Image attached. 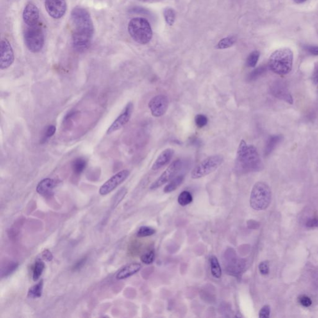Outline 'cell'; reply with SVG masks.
<instances>
[{"label": "cell", "instance_id": "6da1fadb", "mask_svg": "<svg viewBox=\"0 0 318 318\" xmlns=\"http://www.w3.org/2000/svg\"><path fill=\"white\" fill-rule=\"evenodd\" d=\"M71 20L73 46L77 51H85L89 47L94 34V23L90 13L78 6L73 9Z\"/></svg>", "mask_w": 318, "mask_h": 318}, {"label": "cell", "instance_id": "7a4b0ae2", "mask_svg": "<svg viewBox=\"0 0 318 318\" xmlns=\"http://www.w3.org/2000/svg\"><path fill=\"white\" fill-rule=\"evenodd\" d=\"M258 149L253 145H248L244 140L238 145L236 167L238 171L247 172L258 171L262 167Z\"/></svg>", "mask_w": 318, "mask_h": 318}, {"label": "cell", "instance_id": "3957f363", "mask_svg": "<svg viewBox=\"0 0 318 318\" xmlns=\"http://www.w3.org/2000/svg\"><path fill=\"white\" fill-rule=\"evenodd\" d=\"M294 54L290 49L277 50L270 56L269 67L275 74L284 76L289 74L293 67Z\"/></svg>", "mask_w": 318, "mask_h": 318}, {"label": "cell", "instance_id": "277c9868", "mask_svg": "<svg viewBox=\"0 0 318 318\" xmlns=\"http://www.w3.org/2000/svg\"><path fill=\"white\" fill-rule=\"evenodd\" d=\"M272 199V192L267 183L258 181L254 185L250 196V206L254 210H266Z\"/></svg>", "mask_w": 318, "mask_h": 318}, {"label": "cell", "instance_id": "5b68a950", "mask_svg": "<svg viewBox=\"0 0 318 318\" xmlns=\"http://www.w3.org/2000/svg\"><path fill=\"white\" fill-rule=\"evenodd\" d=\"M128 32L133 40L140 44H147L152 38L151 25L145 18H135L132 19L129 22Z\"/></svg>", "mask_w": 318, "mask_h": 318}, {"label": "cell", "instance_id": "8992f818", "mask_svg": "<svg viewBox=\"0 0 318 318\" xmlns=\"http://www.w3.org/2000/svg\"><path fill=\"white\" fill-rule=\"evenodd\" d=\"M224 162L221 155H213L204 159L191 172V178L196 180L203 178L217 170Z\"/></svg>", "mask_w": 318, "mask_h": 318}, {"label": "cell", "instance_id": "52a82bcc", "mask_svg": "<svg viewBox=\"0 0 318 318\" xmlns=\"http://www.w3.org/2000/svg\"><path fill=\"white\" fill-rule=\"evenodd\" d=\"M24 43L29 51L40 52L44 44V36L41 28L36 26H28L24 31Z\"/></svg>", "mask_w": 318, "mask_h": 318}, {"label": "cell", "instance_id": "ba28073f", "mask_svg": "<svg viewBox=\"0 0 318 318\" xmlns=\"http://www.w3.org/2000/svg\"><path fill=\"white\" fill-rule=\"evenodd\" d=\"M181 165H182V162H181L180 159H177V160L174 161L167 167V169L163 172L162 174L152 184L150 189L152 190L158 189V188L169 182L178 173L179 170L181 169Z\"/></svg>", "mask_w": 318, "mask_h": 318}, {"label": "cell", "instance_id": "9c48e42d", "mask_svg": "<svg viewBox=\"0 0 318 318\" xmlns=\"http://www.w3.org/2000/svg\"><path fill=\"white\" fill-rule=\"evenodd\" d=\"M130 175L128 170H123L111 177L108 180L99 188V193L101 195H106L116 189L118 186L123 183Z\"/></svg>", "mask_w": 318, "mask_h": 318}, {"label": "cell", "instance_id": "30bf717a", "mask_svg": "<svg viewBox=\"0 0 318 318\" xmlns=\"http://www.w3.org/2000/svg\"><path fill=\"white\" fill-rule=\"evenodd\" d=\"M148 106L154 117H162L167 112L169 107V99L164 95H157L150 100Z\"/></svg>", "mask_w": 318, "mask_h": 318}, {"label": "cell", "instance_id": "8fae6325", "mask_svg": "<svg viewBox=\"0 0 318 318\" xmlns=\"http://www.w3.org/2000/svg\"><path fill=\"white\" fill-rule=\"evenodd\" d=\"M0 55V69H8L14 62L15 55L12 47L7 40H1Z\"/></svg>", "mask_w": 318, "mask_h": 318}, {"label": "cell", "instance_id": "7c38bea8", "mask_svg": "<svg viewBox=\"0 0 318 318\" xmlns=\"http://www.w3.org/2000/svg\"><path fill=\"white\" fill-rule=\"evenodd\" d=\"M45 7L50 17L60 19L67 11V3L65 0H45Z\"/></svg>", "mask_w": 318, "mask_h": 318}, {"label": "cell", "instance_id": "4fadbf2b", "mask_svg": "<svg viewBox=\"0 0 318 318\" xmlns=\"http://www.w3.org/2000/svg\"><path fill=\"white\" fill-rule=\"evenodd\" d=\"M134 106L133 103L129 102L126 107L124 108L123 111H122L121 115L118 117L115 121L111 124V126L109 127L107 130L108 135H111L119 129L124 126L131 119L132 114H133Z\"/></svg>", "mask_w": 318, "mask_h": 318}, {"label": "cell", "instance_id": "5bb4252c", "mask_svg": "<svg viewBox=\"0 0 318 318\" xmlns=\"http://www.w3.org/2000/svg\"><path fill=\"white\" fill-rule=\"evenodd\" d=\"M226 267L230 274L235 275L241 273L244 264L242 260L238 259L233 249L228 250L225 254Z\"/></svg>", "mask_w": 318, "mask_h": 318}, {"label": "cell", "instance_id": "9a60e30c", "mask_svg": "<svg viewBox=\"0 0 318 318\" xmlns=\"http://www.w3.org/2000/svg\"><path fill=\"white\" fill-rule=\"evenodd\" d=\"M23 20L28 26H36L40 20V11L33 3H28L24 8L22 13Z\"/></svg>", "mask_w": 318, "mask_h": 318}, {"label": "cell", "instance_id": "2e32d148", "mask_svg": "<svg viewBox=\"0 0 318 318\" xmlns=\"http://www.w3.org/2000/svg\"><path fill=\"white\" fill-rule=\"evenodd\" d=\"M58 185V181L52 179H43L38 183L36 191L39 194L44 197L51 196L53 194V191Z\"/></svg>", "mask_w": 318, "mask_h": 318}, {"label": "cell", "instance_id": "e0dca14e", "mask_svg": "<svg viewBox=\"0 0 318 318\" xmlns=\"http://www.w3.org/2000/svg\"><path fill=\"white\" fill-rule=\"evenodd\" d=\"M174 149L168 148L163 151L157 158L152 166V170H158L164 167L172 160L174 155Z\"/></svg>", "mask_w": 318, "mask_h": 318}, {"label": "cell", "instance_id": "ac0fdd59", "mask_svg": "<svg viewBox=\"0 0 318 318\" xmlns=\"http://www.w3.org/2000/svg\"><path fill=\"white\" fill-rule=\"evenodd\" d=\"M272 92L275 97L285 101L290 104L294 103V99L292 95L288 92L286 87H284L283 84L277 83L274 84L272 87Z\"/></svg>", "mask_w": 318, "mask_h": 318}, {"label": "cell", "instance_id": "d6986e66", "mask_svg": "<svg viewBox=\"0 0 318 318\" xmlns=\"http://www.w3.org/2000/svg\"><path fill=\"white\" fill-rule=\"evenodd\" d=\"M142 265L139 263H132L122 267L117 275L118 280H124L137 274L141 269Z\"/></svg>", "mask_w": 318, "mask_h": 318}, {"label": "cell", "instance_id": "ffe728a7", "mask_svg": "<svg viewBox=\"0 0 318 318\" xmlns=\"http://www.w3.org/2000/svg\"><path fill=\"white\" fill-rule=\"evenodd\" d=\"M282 136L280 135H274L270 136L268 139L266 145H265L264 154L265 156H269L276 149L277 145L282 140Z\"/></svg>", "mask_w": 318, "mask_h": 318}, {"label": "cell", "instance_id": "44dd1931", "mask_svg": "<svg viewBox=\"0 0 318 318\" xmlns=\"http://www.w3.org/2000/svg\"><path fill=\"white\" fill-rule=\"evenodd\" d=\"M211 273L215 278L219 279L222 276L221 265L217 257L212 256L210 258Z\"/></svg>", "mask_w": 318, "mask_h": 318}, {"label": "cell", "instance_id": "7402d4cb", "mask_svg": "<svg viewBox=\"0 0 318 318\" xmlns=\"http://www.w3.org/2000/svg\"><path fill=\"white\" fill-rule=\"evenodd\" d=\"M184 176L183 175L174 177L165 186L164 189H163V192L165 194H170V193L174 192L175 190H176L182 184Z\"/></svg>", "mask_w": 318, "mask_h": 318}, {"label": "cell", "instance_id": "603a6c76", "mask_svg": "<svg viewBox=\"0 0 318 318\" xmlns=\"http://www.w3.org/2000/svg\"><path fill=\"white\" fill-rule=\"evenodd\" d=\"M44 281L42 280L36 285H33L28 291V297L32 299L39 298L42 295Z\"/></svg>", "mask_w": 318, "mask_h": 318}, {"label": "cell", "instance_id": "cb8c5ba5", "mask_svg": "<svg viewBox=\"0 0 318 318\" xmlns=\"http://www.w3.org/2000/svg\"><path fill=\"white\" fill-rule=\"evenodd\" d=\"M87 162L85 159L80 158L75 159L72 162V168L75 174L80 175L87 167Z\"/></svg>", "mask_w": 318, "mask_h": 318}, {"label": "cell", "instance_id": "d4e9b609", "mask_svg": "<svg viewBox=\"0 0 318 318\" xmlns=\"http://www.w3.org/2000/svg\"><path fill=\"white\" fill-rule=\"evenodd\" d=\"M178 203L181 206H186L192 203L193 197L188 191H183L178 197Z\"/></svg>", "mask_w": 318, "mask_h": 318}, {"label": "cell", "instance_id": "484cf974", "mask_svg": "<svg viewBox=\"0 0 318 318\" xmlns=\"http://www.w3.org/2000/svg\"><path fill=\"white\" fill-rule=\"evenodd\" d=\"M45 269L44 263L42 260L36 261L33 268V278L34 281H37L42 276Z\"/></svg>", "mask_w": 318, "mask_h": 318}, {"label": "cell", "instance_id": "4316f807", "mask_svg": "<svg viewBox=\"0 0 318 318\" xmlns=\"http://www.w3.org/2000/svg\"><path fill=\"white\" fill-rule=\"evenodd\" d=\"M236 38L235 36H229V37L222 39L217 45V49H225L229 48L235 44Z\"/></svg>", "mask_w": 318, "mask_h": 318}, {"label": "cell", "instance_id": "83f0119b", "mask_svg": "<svg viewBox=\"0 0 318 318\" xmlns=\"http://www.w3.org/2000/svg\"><path fill=\"white\" fill-rule=\"evenodd\" d=\"M156 230L150 226H141L139 228L136 236L139 238H145L149 237L156 234Z\"/></svg>", "mask_w": 318, "mask_h": 318}, {"label": "cell", "instance_id": "f1b7e54d", "mask_svg": "<svg viewBox=\"0 0 318 318\" xmlns=\"http://www.w3.org/2000/svg\"><path fill=\"white\" fill-rule=\"evenodd\" d=\"M18 267V263L15 262H8L7 264L4 265V267H2L1 269V277H6L10 276L11 274L13 273Z\"/></svg>", "mask_w": 318, "mask_h": 318}, {"label": "cell", "instance_id": "f546056e", "mask_svg": "<svg viewBox=\"0 0 318 318\" xmlns=\"http://www.w3.org/2000/svg\"><path fill=\"white\" fill-rule=\"evenodd\" d=\"M163 17L165 18V21L169 26H172L176 21V13L172 8H166L163 11Z\"/></svg>", "mask_w": 318, "mask_h": 318}, {"label": "cell", "instance_id": "4dcf8cb0", "mask_svg": "<svg viewBox=\"0 0 318 318\" xmlns=\"http://www.w3.org/2000/svg\"><path fill=\"white\" fill-rule=\"evenodd\" d=\"M260 52L258 51H253L249 54L247 59L246 65L249 67H255L259 59Z\"/></svg>", "mask_w": 318, "mask_h": 318}, {"label": "cell", "instance_id": "1f68e13d", "mask_svg": "<svg viewBox=\"0 0 318 318\" xmlns=\"http://www.w3.org/2000/svg\"><path fill=\"white\" fill-rule=\"evenodd\" d=\"M154 260H155V251L154 250H150L140 257V260L145 264H152Z\"/></svg>", "mask_w": 318, "mask_h": 318}, {"label": "cell", "instance_id": "d6a6232c", "mask_svg": "<svg viewBox=\"0 0 318 318\" xmlns=\"http://www.w3.org/2000/svg\"><path fill=\"white\" fill-rule=\"evenodd\" d=\"M267 67L265 66H260V67L257 68L256 69L253 70V72L249 74L248 79L249 81L255 80L258 79V77L262 76L266 71Z\"/></svg>", "mask_w": 318, "mask_h": 318}, {"label": "cell", "instance_id": "836d02e7", "mask_svg": "<svg viewBox=\"0 0 318 318\" xmlns=\"http://www.w3.org/2000/svg\"><path fill=\"white\" fill-rule=\"evenodd\" d=\"M56 132V127L54 125H50L45 130L44 136L42 137V142L46 141L47 139L51 138L55 135Z\"/></svg>", "mask_w": 318, "mask_h": 318}, {"label": "cell", "instance_id": "e575fe53", "mask_svg": "<svg viewBox=\"0 0 318 318\" xmlns=\"http://www.w3.org/2000/svg\"><path fill=\"white\" fill-rule=\"evenodd\" d=\"M195 121L197 126L199 128H202L208 124V120L206 116L199 114L195 117Z\"/></svg>", "mask_w": 318, "mask_h": 318}, {"label": "cell", "instance_id": "d590c367", "mask_svg": "<svg viewBox=\"0 0 318 318\" xmlns=\"http://www.w3.org/2000/svg\"><path fill=\"white\" fill-rule=\"evenodd\" d=\"M258 270H259L260 273L263 276H266L269 273V263L267 261H263L260 262L258 265Z\"/></svg>", "mask_w": 318, "mask_h": 318}, {"label": "cell", "instance_id": "8d00e7d4", "mask_svg": "<svg viewBox=\"0 0 318 318\" xmlns=\"http://www.w3.org/2000/svg\"><path fill=\"white\" fill-rule=\"evenodd\" d=\"M299 303L301 305L304 306V307H309L312 304V301L310 297L306 296V295H301L298 298Z\"/></svg>", "mask_w": 318, "mask_h": 318}, {"label": "cell", "instance_id": "74e56055", "mask_svg": "<svg viewBox=\"0 0 318 318\" xmlns=\"http://www.w3.org/2000/svg\"><path fill=\"white\" fill-rule=\"evenodd\" d=\"M270 307L269 305L263 306L259 311L258 317L260 318H268L270 317Z\"/></svg>", "mask_w": 318, "mask_h": 318}, {"label": "cell", "instance_id": "f35d334b", "mask_svg": "<svg viewBox=\"0 0 318 318\" xmlns=\"http://www.w3.org/2000/svg\"><path fill=\"white\" fill-rule=\"evenodd\" d=\"M304 49L309 53L314 56H318V46L316 45H305L304 47Z\"/></svg>", "mask_w": 318, "mask_h": 318}, {"label": "cell", "instance_id": "ab89813d", "mask_svg": "<svg viewBox=\"0 0 318 318\" xmlns=\"http://www.w3.org/2000/svg\"><path fill=\"white\" fill-rule=\"evenodd\" d=\"M86 261H87V258H81V260H79L78 262L74 265V267H73V270H77L80 269L85 264Z\"/></svg>", "mask_w": 318, "mask_h": 318}, {"label": "cell", "instance_id": "60d3db41", "mask_svg": "<svg viewBox=\"0 0 318 318\" xmlns=\"http://www.w3.org/2000/svg\"><path fill=\"white\" fill-rule=\"evenodd\" d=\"M306 226L309 228H318V219L317 218H313L308 220L306 222Z\"/></svg>", "mask_w": 318, "mask_h": 318}, {"label": "cell", "instance_id": "b9f144b4", "mask_svg": "<svg viewBox=\"0 0 318 318\" xmlns=\"http://www.w3.org/2000/svg\"><path fill=\"white\" fill-rule=\"evenodd\" d=\"M313 81L315 85L318 84V63H316L314 70L313 73Z\"/></svg>", "mask_w": 318, "mask_h": 318}, {"label": "cell", "instance_id": "7bdbcfd3", "mask_svg": "<svg viewBox=\"0 0 318 318\" xmlns=\"http://www.w3.org/2000/svg\"><path fill=\"white\" fill-rule=\"evenodd\" d=\"M42 258H43V259H44L45 260L51 261L52 260L53 256H52L51 252H50L49 250L46 249L42 253Z\"/></svg>", "mask_w": 318, "mask_h": 318}, {"label": "cell", "instance_id": "ee69618b", "mask_svg": "<svg viewBox=\"0 0 318 318\" xmlns=\"http://www.w3.org/2000/svg\"><path fill=\"white\" fill-rule=\"evenodd\" d=\"M307 1V0H294L295 3L298 4L303 3L304 2Z\"/></svg>", "mask_w": 318, "mask_h": 318}, {"label": "cell", "instance_id": "f6af8a7d", "mask_svg": "<svg viewBox=\"0 0 318 318\" xmlns=\"http://www.w3.org/2000/svg\"><path fill=\"white\" fill-rule=\"evenodd\" d=\"M140 1H144V2H154L158 1L159 0H140Z\"/></svg>", "mask_w": 318, "mask_h": 318}]
</instances>
